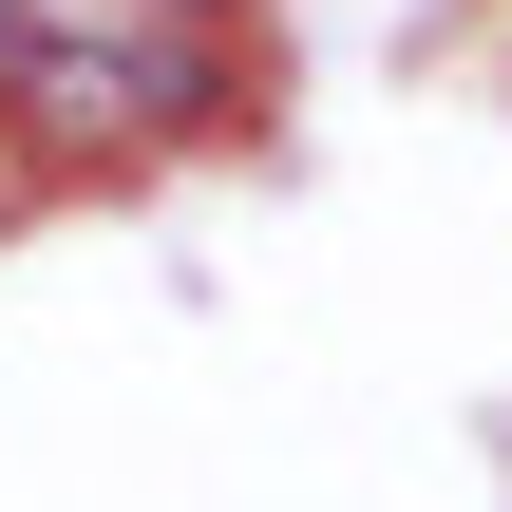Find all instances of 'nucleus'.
<instances>
[{"label": "nucleus", "mask_w": 512, "mask_h": 512, "mask_svg": "<svg viewBox=\"0 0 512 512\" xmlns=\"http://www.w3.org/2000/svg\"><path fill=\"white\" fill-rule=\"evenodd\" d=\"M0 190H19V152H0Z\"/></svg>", "instance_id": "nucleus-1"}]
</instances>
